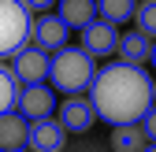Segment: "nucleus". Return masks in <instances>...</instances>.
I'll list each match as a JSON object with an SVG mask.
<instances>
[{"label": "nucleus", "mask_w": 156, "mask_h": 152, "mask_svg": "<svg viewBox=\"0 0 156 152\" xmlns=\"http://www.w3.org/2000/svg\"><path fill=\"white\" fill-rule=\"evenodd\" d=\"M141 126H145V134H149V141H156V104L145 111V119H141Z\"/></svg>", "instance_id": "f3484780"}, {"label": "nucleus", "mask_w": 156, "mask_h": 152, "mask_svg": "<svg viewBox=\"0 0 156 152\" xmlns=\"http://www.w3.org/2000/svg\"><path fill=\"white\" fill-rule=\"evenodd\" d=\"M56 89H48L45 82H37V85H23V97H19V111L34 123V119H48L56 115Z\"/></svg>", "instance_id": "1a4fd4ad"}, {"label": "nucleus", "mask_w": 156, "mask_h": 152, "mask_svg": "<svg viewBox=\"0 0 156 152\" xmlns=\"http://www.w3.org/2000/svg\"><path fill=\"white\" fill-rule=\"evenodd\" d=\"M82 33V48L93 56V60H108L112 52H119V30H115V22H104V19H93V22Z\"/></svg>", "instance_id": "39448f33"}, {"label": "nucleus", "mask_w": 156, "mask_h": 152, "mask_svg": "<svg viewBox=\"0 0 156 152\" xmlns=\"http://www.w3.org/2000/svg\"><path fill=\"white\" fill-rule=\"evenodd\" d=\"M89 100L97 108V115L112 126H126V123H141L145 111L156 104V89L152 78L138 63H108L97 71V78L89 85Z\"/></svg>", "instance_id": "f257e3e1"}, {"label": "nucleus", "mask_w": 156, "mask_h": 152, "mask_svg": "<svg viewBox=\"0 0 156 152\" xmlns=\"http://www.w3.org/2000/svg\"><path fill=\"white\" fill-rule=\"evenodd\" d=\"M26 137H30V119L23 111H8L0 115V148H26Z\"/></svg>", "instance_id": "9d476101"}, {"label": "nucleus", "mask_w": 156, "mask_h": 152, "mask_svg": "<svg viewBox=\"0 0 156 152\" xmlns=\"http://www.w3.org/2000/svg\"><path fill=\"white\" fill-rule=\"evenodd\" d=\"M19 97H23V82L15 78V71L0 63V115L19 111Z\"/></svg>", "instance_id": "4468645a"}, {"label": "nucleus", "mask_w": 156, "mask_h": 152, "mask_svg": "<svg viewBox=\"0 0 156 152\" xmlns=\"http://www.w3.org/2000/svg\"><path fill=\"white\" fill-rule=\"evenodd\" d=\"M56 15H60L71 30H86L101 11H97V0H60V4H56Z\"/></svg>", "instance_id": "9b49d317"}, {"label": "nucleus", "mask_w": 156, "mask_h": 152, "mask_svg": "<svg viewBox=\"0 0 156 152\" xmlns=\"http://www.w3.org/2000/svg\"><path fill=\"white\" fill-rule=\"evenodd\" d=\"M56 115H60V123L67 126V134H86V130L101 119L97 108H93V100L82 97V93H78V97H67L60 108H56Z\"/></svg>", "instance_id": "0eeeda50"}, {"label": "nucleus", "mask_w": 156, "mask_h": 152, "mask_svg": "<svg viewBox=\"0 0 156 152\" xmlns=\"http://www.w3.org/2000/svg\"><path fill=\"white\" fill-rule=\"evenodd\" d=\"M149 56H152V37L141 33V30H130L119 37V60L123 63H149Z\"/></svg>", "instance_id": "f8f14e48"}, {"label": "nucleus", "mask_w": 156, "mask_h": 152, "mask_svg": "<svg viewBox=\"0 0 156 152\" xmlns=\"http://www.w3.org/2000/svg\"><path fill=\"white\" fill-rule=\"evenodd\" d=\"M0 152H4V148H0Z\"/></svg>", "instance_id": "5701e85b"}, {"label": "nucleus", "mask_w": 156, "mask_h": 152, "mask_svg": "<svg viewBox=\"0 0 156 152\" xmlns=\"http://www.w3.org/2000/svg\"><path fill=\"white\" fill-rule=\"evenodd\" d=\"M145 152H156V141H149V145H145Z\"/></svg>", "instance_id": "aec40b11"}, {"label": "nucleus", "mask_w": 156, "mask_h": 152, "mask_svg": "<svg viewBox=\"0 0 156 152\" xmlns=\"http://www.w3.org/2000/svg\"><path fill=\"white\" fill-rule=\"evenodd\" d=\"M97 78V60L78 45V48H60V52H52V71H48V82L52 89H60L67 93V97H78V93H89Z\"/></svg>", "instance_id": "f03ea898"}, {"label": "nucleus", "mask_w": 156, "mask_h": 152, "mask_svg": "<svg viewBox=\"0 0 156 152\" xmlns=\"http://www.w3.org/2000/svg\"><path fill=\"white\" fill-rule=\"evenodd\" d=\"M67 145V126L60 119H34L30 123V137H26V148L30 152H63Z\"/></svg>", "instance_id": "423d86ee"}, {"label": "nucleus", "mask_w": 156, "mask_h": 152, "mask_svg": "<svg viewBox=\"0 0 156 152\" xmlns=\"http://www.w3.org/2000/svg\"><path fill=\"white\" fill-rule=\"evenodd\" d=\"M149 63H152V67H156V41H152V56H149Z\"/></svg>", "instance_id": "6ab92c4d"}, {"label": "nucleus", "mask_w": 156, "mask_h": 152, "mask_svg": "<svg viewBox=\"0 0 156 152\" xmlns=\"http://www.w3.org/2000/svg\"><path fill=\"white\" fill-rule=\"evenodd\" d=\"M15 78L23 82V85H37V82H48V71H52V52H45V48H37V45H30V48H23L15 56Z\"/></svg>", "instance_id": "20e7f679"}, {"label": "nucleus", "mask_w": 156, "mask_h": 152, "mask_svg": "<svg viewBox=\"0 0 156 152\" xmlns=\"http://www.w3.org/2000/svg\"><path fill=\"white\" fill-rule=\"evenodd\" d=\"M149 134L141 123H126V126H112V148L115 152H145Z\"/></svg>", "instance_id": "ddd939ff"}, {"label": "nucleus", "mask_w": 156, "mask_h": 152, "mask_svg": "<svg viewBox=\"0 0 156 152\" xmlns=\"http://www.w3.org/2000/svg\"><path fill=\"white\" fill-rule=\"evenodd\" d=\"M8 152H30V148H8Z\"/></svg>", "instance_id": "412c9836"}, {"label": "nucleus", "mask_w": 156, "mask_h": 152, "mask_svg": "<svg viewBox=\"0 0 156 152\" xmlns=\"http://www.w3.org/2000/svg\"><path fill=\"white\" fill-rule=\"evenodd\" d=\"M34 45V11L23 0H0V60H15Z\"/></svg>", "instance_id": "7ed1b4c3"}, {"label": "nucleus", "mask_w": 156, "mask_h": 152, "mask_svg": "<svg viewBox=\"0 0 156 152\" xmlns=\"http://www.w3.org/2000/svg\"><path fill=\"white\" fill-rule=\"evenodd\" d=\"M23 4H26L30 11H37V15H45V11H48L52 4H60V0H23Z\"/></svg>", "instance_id": "a211bd4d"}, {"label": "nucleus", "mask_w": 156, "mask_h": 152, "mask_svg": "<svg viewBox=\"0 0 156 152\" xmlns=\"http://www.w3.org/2000/svg\"><path fill=\"white\" fill-rule=\"evenodd\" d=\"M152 89H156V82H152Z\"/></svg>", "instance_id": "4be33fe9"}, {"label": "nucleus", "mask_w": 156, "mask_h": 152, "mask_svg": "<svg viewBox=\"0 0 156 152\" xmlns=\"http://www.w3.org/2000/svg\"><path fill=\"white\" fill-rule=\"evenodd\" d=\"M97 11H101V19L104 22H126V19H134L138 15V4L134 0H97Z\"/></svg>", "instance_id": "2eb2a0df"}, {"label": "nucleus", "mask_w": 156, "mask_h": 152, "mask_svg": "<svg viewBox=\"0 0 156 152\" xmlns=\"http://www.w3.org/2000/svg\"><path fill=\"white\" fill-rule=\"evenodd\" d=\"M67 37H71V26L63 22L60 15H37L34 19V45L45 48V52H60L67 48Z\"/></svg>", "instance_id": "6e6552de"}, {"label": "nucleus", "mask_w": 156, "mask_h": 152, "mask_svg": "<svg viewBox=\"0 0 156 152\" xmlns=\"http://www.w3.org/2000/svg\"><path fill=\"white\" fill-rule=\"evenodd\" d=\"M138 30L156 41V0H141L138 4Z\"/></svg>", "instance_id": "dca6fc26"}]
</instances>
